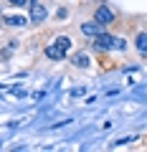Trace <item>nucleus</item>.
Instances as JSON below:
<instances>
[{"mask_svg": "<svg viewBox=\"0 0 147 152\" xmlns=\"http://www.w3.org/2000/svg\"><path fill=\"white\" fill-rule=\"evenodd\" d=\"M69 48H71V41L66 36H59L53 41V43L46 48V56H48L51 61H61V58H66V53H69Z\"/></svg>", "mask_w": 147, "mask_h": 152, "instance_id": "nucleus-1", "label": "nucleus"}, {"mask_svg": "<svg viewBox=\"0 0 147 152\" xmlns=\"http://www.w3.org/2000/svg\"><path fill=\"white\" fill-rule=\"evenodd\" d=\"M94 20L102 23V26H109V23L114 20V13L109 10L107 5H99V8H97V13H94Z\"/></svg>", "mask_w": 147, "mask_h": 152, "instance_id": "nucleus-2", "label": "nucleus"}, {"mask_svg": "<svg viewBox=\"0 0 147 152\" xmlns=\"http://www.w3.org/2000/svg\"><path fill=\"white\" fill-rule=\"evenodd\" d=\"M94 48H97V51H109V48H114V36L102 33L99 38H94Z\"/></svg>", "mask_w": 147, "mask_h": 152, "instance_id": "nucleus-3", "label": "nucleus"}, {"mask_svg": "<svg viewBox=\"0 0 147 152\" xmlns=\"http://www.w3.org/2000/svg\"><path fill=\"white\" fill-rule=\"evenodd\" d=\"M81 33H84V36H89V38H99L104 33V26H102V23H97V20H94V23H84Z\"/></svg>", "mask_w": 147, "mask_h": 152, "instance_id": "nucleus-4", "label": "nucleus"}, {"mask_svg": "<svg viewBox=\"0 0 147 152\" xmlns=\"http://www.w3.org/2000/svg\"><path fill=\"white\" fill-rule=\"evenodd\" d=\"M43 20H46V8L33 3L31 5V23H43Z\"/></svg>", "mask_w": 147, "mask_h": 152, "instance_id": "nucleus-5", "label": "nucleus"}, {"mask_svg": "<svg viewBox=\"0 0 147 152\" xmlns=\"http://www.w3.org/2000/svg\"><path fill=\"white\" fill-rule=\"evenodd\" d=\"M71 64L76 66V69H86L89 66V56L86 53H76V56H71Z\"/></svg>", "mask_w": 147, "mask_h": 152, "instance_id": "nucleus-6", "label": "nucleus"}, {"mask_svg": "<svg viewBox=\"0 0 147 152\" xmlns=\"http://www.w3.org/2000/svg\"><path fill=\"white\" fill-rule=\"evenodd\" d=\"M135 46H137V51H140L142 56H147V33H140V36H137Z\"/></svg>", "mask_w": 147, "mask_h": 152, "instance_id": "nucleus-7", "label": "nucleus"}, {"mask_svg": "<svg viewBox=\"0 0 147 152\" xmlns=\"http://www.w3.org/2000/svg\"><path fill=\"white\" fill-rule=\"evenodd\" d=\"M5 23L8 26H26V18H20V15H5Z\"/></svg>", "mask_w": 147, "mask_h": 152, "instance_id": "nucleus-8", "label": "nucleus"}, {"mask_svg": "<svg viewBox=\"0 0 147 152\" xmlns=\"http://www.w3.org/2000/svg\"><path fill=\"white\" fill-rule=\"evenodd\" d=\"M114 48H117V51H124V48H127V43H124V38L114 36Z\"/></svg>", "mask_w": 147, "mask_h": 152, "instance_id": "nucleus-9", "label": "nucleus"}, {"mask_svg": "<svg viewBox=\"0 0 147 152\" xmlns=\"http://www.w3.org/2000/svg\"><path fill=\"white\" fill-rule=\"evenodd\" d=\"M8 3H13V5H26L28 0H8Z\"/></svg>", "mask_w": 147, "mask_h": 152, "instance_id": "nucleus-10", "label": "nucleus"}]
</instances>
